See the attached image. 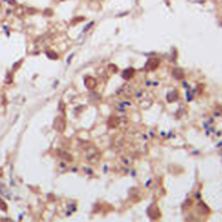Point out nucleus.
<instances>
[{"instance_id": "1", "label": "nucleus", "mask_w": 222, "mask_h": 222, "mask_svg": "<svg viewBox=\"0 0 222 222\" xmlns=\"http://www.w3.org/2000/svg\"><path fill=\"white\" fill-rule=\"evenodd\" d=\"M101 152L98 148L96 147H89L86 150H85V160L89 162V163H98L99 160H101Z\"/></svg>"}, {"instance_id": "2", "label": "nucleus", "mask_w": 222, "mask_h": 222, "mask_svg": "<svg viewBox=\"0 0 222 222\" xmlns=\"http://www.w3.org/2000/svg\"><path fill=\"white\" fill-rule=\"evenodd\" d=\"M54 129H56L58 132H63L66 129V120L63 116H58L54 120Z\"/></svg>"}, {"instance_id": "3", "label": "nucleus", "mask_w": 222, "mask_h": 222, "mask_svg": "<svg viewBox=\"0 0 222 222\" xmlns=\"http://www.w3.org/2000/svg\"><path fill=\"white\" fill-rule=\"evenodd\" d=\"M119 92L122 93V94H124L125 97H132V96H133V88H132L131 85H128V84L124 85Z\"/></svg>"}, {"instance_id": "4", "label": "nucleus", "mask_w": 222, "mask_h": 222, "mask_svg": "<svg viewBox=\"0 0 222 222\" xmlns=\"http://www.w3.org/2000/svg\"><path fill=\"white\" fill-rule=\"evenodd\" d=\"M119 162H120V165H123V166H131L133 160H132V157H129V156H123V157L119 158Z\"/></svg>"}, {"instance_id": "5", "label": "nucleus", "mask_w": 222, "mask_h": 222, "mask_svg": "<svg viewBox=\"0 0 222 222\" xmlns=\"http://www.w3.org/2000/svg\"><path fill=\"white\" fill-rule=\"evenodd\" d=\"M96 85H97V81H96V79H93V77H86L85 79V86L88 88V89H94L96 88Z\"/></svg>"}, {"instance_id": "6", "label": "nucleus", "mask_w": 222, "mask_h": 222, "mask_svg": "<svg viewBox=\"0 0 222 222\" xmlns=\"http://www.w3.org/2000/svg\"><path fill=\"white\" fill-rule=\"evenodd\" d=\"M59 157L61 160H64V162H71L72 161V156L68 153V152H64V150H59Z\"/></svg>"}, {"instance_id": "7", "label": "nucleus", "mask_w": 222, "mask_h": 222, "mask_svg": "<svg viewBox=\"0 0 222 222\" xmlns=\"http://www.w3.org/2000/svg\"><path fill=\"white\" fill-rule=\"evenodd\" d=\"M133 73H135V71H133L132 68H129V69H125V72L123 73V77L128 80V79H131L132 76H133Z\"/></svg>"}, {"instance_id": "8", "label": "nucleus", "mask_w": 222, "mask_h": 222, "mask_svg": "<svg viewBox=\"0 0 222 222\" xmlns=\"http://www.w3.org/2000/svg\"><path fill=\"white\" fill-rule=\"evenodd\" d=\"M158 63H160V61H158L157 59H152L150 64H149V66H147V67H148V68H156V67L158 66Z\"/></svg>"}, {"instance_id": "9", "label": "nucleus", "mask_w": 222, "mask_h": 222, "mask_svg": "<svg viewBox=\"0 0 222 222\" xmlns=\"http://www.w3.org/2000/svg\"><path fill=\"white\" fill-rule=\"evenodd\" d=\"M174 75L176 76L178 79H179V77H182V72H180V69H175V71H174Z\"/></svg>"}, {"instance_id": "10", "label": "nucleus", "mask_w": 222, "mask_h": 222, "mask_svg": "<svg viewBox=\"0 0 222 222\" xmlns=\"http://www.w3.org/2000/svg\"><path fill=\"white\" fill-rule=\"evenodd\" d=\"M0 209H3V211H7V206H5L4 201H2V200H0Z\"/></svg>"}]
</instances>
